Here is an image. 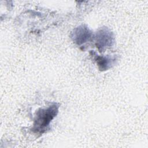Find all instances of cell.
I'll list each match as a JSON object with an SVG mask.
<instances>
[{
  "label": "cell",
  "instance_id": "6da1fadb",
  "mask_svg": "<svg viewBox=\"0 0 148 148\" xmlns=\"http://www.w3.org/2000/svg\"><path fill=\"white\" fill-rule=\"evenodd\" d=\"M58 106L54 103L47 108L37 111L34 122L33 130L35 132L42 134L46 131L51 121L58 113Z\"/></svg>",
  "mask_w": 148,
  "mask_h": 148
},
{
  "label": "cell",
  "instance_id": "7a4b0ae2",
  "mask_svg": "<svg viewBox=\"0 0 148 148\" xmlns=\"http://www.w3.org/2000/svg\"><path fill=\"white\" fill-rule=\"evenodd\" d=\"M95 40L97 47L101 51L113 45L114 43V36L111 31L104 28L97 32Z\"/></svg>",
  "mask_w": 148,
  "mask_h": 148
},
{
  "label": "cell",
  "instance_id": "3957f363",
  "mask_svg": "<svg viewBox=\"0 0 148 148\" xmlns=\"http://www.w3.org/2000/svg\"><path fill=\"white\" fill-rule=\"evenodd\" d=\"M91 36V32L85 25L78 27L75 28L71 34V38L73 41L78 45H80L88 41Z\"/></svg>",
  "mask_w": 148,
  "mask_h": 148
},
{
  "label": "cell",
  "instance_id": "277c9868",
  "mask_svg": "<svg viewBox=\"0 0 148 148\" xmlns=\"http://www.w3.org/2000/svg\"><path fill=\"white\" fill-rule=\"evenodd\" d=\"M116 58L115 57L96 56L95 61L101 71H106L114 65Z\"/></svg>",
  "mask_w": 148,
  "mask_h": 148
}]
</instances>
